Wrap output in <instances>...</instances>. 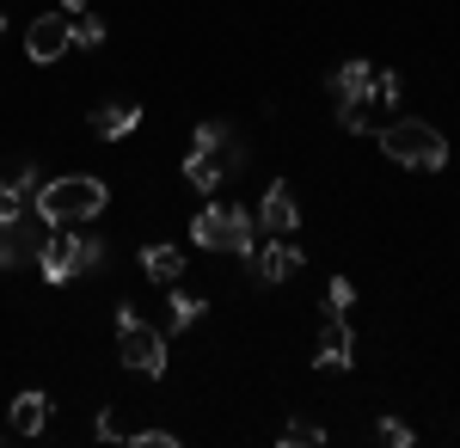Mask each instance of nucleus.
Returning <instances> with one entry per match:
<instances>
[{"mask_svg": "<svg viewBox=\"0 0 460 448\" xmlns=\"http://www.w3.org/2000/svg\"><path fill=\"white\" fill-rule=\"evenodd\" d=\"M123 443H136V448H178L172 430H136V436H123Z\"/></svg>", "mask_w": 460, "mask_h": 448, "instance_id": "nucleus-23", "label": "nucleus"}, {"mask_svg": "<svg viewBox=\"0 0 460 448\" xmlns=\"http://www.w3.org/2000/svg\"><path fill=\"white\" fill-rule=\"evenodd\" d=\"M184 178H190V184H197V191H221V178H227V166H221V160H209V154H197V148H190V154H184Z\"/></svg>", "mask_w": 460, "mask_h": 448, "instance_id": "nucleus-15", "label": "nucleus"}, {"mask_svg": "<svg viewBox=\"0 0 460 448\" xmlns=\"http://www.w3.org/2000/svg\"><path fill=\"white\" fill-rule=\"evenodd\" d=\"M381 154H387L393 166H405V173H442L448 166V141L436 136L429 123H381Z\"/></svg>", "mask_w": 460, "mask_h": 448, "instance_id": "nucleus-2", "label": "nucleus"}, {"mask_svg": "<svg viewBox=\"0 0 460 448\" xmlns=\"http://www.w3.org/2000/svg\"><path fill=\"white\" fill-rule=\"evenodd\" d=\"M332 99H338V123H344L350 136L375 130V117H368V99H375V68H368L362 56H350L344 68L332 74Z\"/></svg>", "mask_w": 460, "mask_h": 448, "instance_id": "nucleus-5", "label": "nucleus"}, {"mask_svg": "<svg viewBox=\"0 0 460 448\" xmlns=\"http://www.w3.org/2000/svg\"><path fill=\"white\" fill-rule=\"evenodd\" d=\"M375 430H381V443H393V448H411V424H399V417H381Z\"/></svg>", "mask_w": 460, "mask_h": 448, "instance_id": "nucleus-22", "label": "nucleus"}, {"mask_svg": "<svg viewBox=\"0 0 460 448\" xmlns=\"http://www.w3.org/2000/svg\"><path fill=\"white\" fill-rule=\"evenodd\" d=\"M399 93H405V80H399V74H393V68H387V74L375 68V99H387V104H393V99H399Z\"/></svg>", "mask_w": 460, "mask_h": 448, "instance_id": "nucleus-24", "label": "nucleus"}, {"mask_svg": "<svg viewBox=\"0 0 460 448\" xmlns=\"http://www.w3.org/2000/svg\"><path fill=\"white\" fill-rule=\"evenodd\" d=\"M93 430H99V443H123V430H117V417H111V412H99Z\"/></svg>", "mask_w": 460, "mask_h": 448, "instance_id": "nucleus-25", "label": "nucleus"}, {"mask_svg": "<svg viewBox=\"0 0 460 448\" xmlns=\"http://www.w3.org/2000/svg\"><path fill=\"white\" fill-rule=\"evenodd\" d=\"M252 258H258V282H288V276L301 271V246H288V234H277L270 246H258Z\"/></svg>", "mask_w": 460, "mask_h": 448, "instance_id": "nucleus-9", "label": "nucleus"}, {"mask_svg": "<svg viewBox=\"0 0 460 448\" xmlns=\"http://www.w3.org/2000/svg\"><path fill=\"white\" fill-rule=\"evenodd\" d=\"M319 308H325V319H344V313L356 308V282H350V276H332V282H325V301H319Z\"/></svg>", "mask_w": 460, "mask_h": 448, "instance_id": "nucleus-18", "label": "nucleus"}, {"mask_svg": "<svg viewBox=\"0 0 460 448\" xmlns=\"http://www.w3.org/2000/svg\"><path fill=\"white\" fill-rule=\"evenodd\" d=\"M74 49V19L68 13H43L31 31H25V56L31 62H56V56H68Z\"/></svg>", "mask_w": 460, "mask_h": 448, "instance_id": "nucleus-6", "label": "nucleus"}, {"mask_svg": "<svg viewBox=\"0 0 460 448\" xmlns=\"http://www.w3.org/2000/svg\"><path fill=\"white\" fill-rule=\"evenodd\" d=\"M37 221H49V228H74V221H99L111 203V184L105 178H86V173H62L49 178V184H37Z\"/></svg>", "mask_w": 460, "mask_h": 448, "instance_id": "nucleus-1", "label": "nucleus"}, {"mask_svg": "<svg viewBox=\"0 0 460 448\" xmlns=\"http://www.w3.org/2000/svg\"><path fill=\"white\" fill-rule=\"evenodd\" d=\"M25 197H37V166H19V173L0 178V228L25 221Z\"/></svg>", "mask_w": 460, "mask_h": 448, "instance_id": "nucleus-11", "label": "nucleus"}, {"mask_svg": "<svg viewBox=\"0 0 460 448\" xmlns=\"http://www.w3.org/2000/svg\"><path fill=\"white\" fill-rule=\"evenodd\" d=\"M203 313H209V308H203L197 295H184V289H178V282H172V326H178V332H190V326H197Z\"/></svg>", "mask_w": 460, "mask_h": 448, "instance_id": "nucleus-20", "label": "nucleus"}, {"mask_svg": "<svg viewBox=\"0 0 460 448\" xmlns=\"http://www.w3.org/2000/svg\"><path fill=\"white\" fill-rule=\"evenodd\" d=\"M62 240H68V271L74 276L105 264V240H93V234H62Z\"/></svg>", "mask_w": 460, "mask_h": 448, "instance_id": "nucleus-16", "label": "nucleus"}, {"mask_svg": "<svg viewBox=\"0 0 460 448\" xmlns=\"http://www.w3.org/2000/svg\"><path fill=\"white\" fill-rule=\"evenodd\" d=\"M105 43V25L93 13H74V49H99Z\"/></svg>", "mask_w": 460, "mask_h": 448, "instance_id": "nucleus-21", "label": "nucleus"}, {"mask_svg": "<svg viewBox=\"0 0 460 448\" xmlns=\"http://www.w3.org/2000/svg\"><path fill=\"white\" fill-rule=\"evenodd\" d=\"M142 271H147V282L172 289L178 271H184V252H178V246H147V252H142Z\"/></svg>", "mask_w": 460, "mask_h": 448, "instance_id": "nucleus-13", "label": "nucleus"}, {"mask_svg": "<svg viewBox=\"0 0 460 448\" xmlns=\"http://www.w3.org/2000/svg\"><path fill=\"white\" fill-rule=\"evenodd\" d=\"M258 228H270V234H295V228H301V209H295V191H288V184H270V191H264Z\"/></svg>", "mask_w": 460, "mask_h": 448, "instance_id": "nucleus-10", "label": "nucleus"}, {"mask_svg": "<svg viewBox=\"0 0 460 448\" xmlns=\"http://www.w3.org/2000/svg\"><path fill=\"white\" fill-rule=\"evenodd\" d=\"M31 246H37V234L25 228V221H6V228H0V271H13Z\"/></svg>", "mask_w": 460, "mask_h": 448, "instance_id": "nucleus-17", "label": "nucleus"}, {"mask_svg": "<svg viewBox=\"0 0 460 448\" xmlns=\"http://www.w3.org/2000/svg\"><path fill=\"white\" fill-rule=\"evenodd\" d=\"M190 234H197L203 252H240V258H252L258 252V215H246L234 203H209L190 221Z\"/></svg>", "mask_w": 460, "mask_h": 448, "instance_id": "nucleus-3", "label": "nucleus"}, {"mask_svg": "<svg viewBox=\"0 0 460 448\" xmlns=\"http://www.w3.org/2000/svg\"><path fill=\"white\" fill-rule=\"evenodd\" d=\"M136 123H142V111H136L129 99H111V104H99V111H93V136H105V141H123Z\"/></svg>", "mask_w": 460, "mask_h": 448, "instance_id": "nucleus-12", "label": "nucleus"}, {"mask_svg": "<svg viewBox=\"0 0 460 448\" xmlns=\"http://www.w3.org/2000/svg\"><path fill=\"white\" fill-rule=\"evenodd\" d=\"M197 154H209V160H221L227 173H240L246 166V141L234 136V123H197V141H190Z\"/></svg>", "mask_w": 460, "mask_h": 448, "instance_id": "nucleus-8", "label": "nucleus"}, {"mask_svg": "<svg viewBox=\"0 0 460 448\" xmlns=\"http://www.w3.org/2000/svg\"><path fill=\"white\" fill-rule=\"evenodd\" d=\"M117 363H123L129 375H147V381L166 375V338H160L147 319H136L129 301L117 308Z\"/></svg>", "mask_w": 460, "mask_h": 448, "instance_id": "nucleus-4", "label": "nucleus"}, {"mask_svg": "<svg viewBox=\"0 0 460 448\" xmlns=\"http://www.w3.org/2000/svg\"><path fill=\"white\" fill-rule=\"evenodd\" d=\"M325 443V430H319L314 417H288V430H283V448H319Z\"/></svg>", "mask_w": 460, "mask_h": 448, "instance_id": "nucleus-19", "label": "nucleus"}, {"mask_svg": "<svg viewBox=\"0 0 460 448\" xmlns=\"http://www.w3.org/2000/svg\"><path fill=\"white\" fill-rule=\"evenodd\" d=\"M350 363H356V332L344 326V319H325V326H319L314 369H325V375H344Z\"/></svg>", "mask_w": 460, "mask_h": 448, "instance_id": "nucleus-7", "label": "nucleus"}, {"mask_svg": "<svg viewBox=\"0 0 460 448\" xmlns=\"http://www.w3.org/2000/svg\"><path fill=\"white\" fill-rule=\"evenodd\" d=\"M62 6H68V13H80V6H86V0H62Z\"/></svg>", "mask_w": 460, "mask_h": 448, "instance_id": "nucleus-26", "label": "nucleus"}, {"mask_svg": "<svg viewBox=\"0 0 460 448\" xmlns=\"http://www.w3.org/2000/svg\"><path fill=\"white\" fill-rule=\"evenodd\" d=\"M13 424H19V436H43L49 399H43V393H19V399H13Z\"/></svg>", "mask_w": 460, "mask_h": 448, "instance_id": "nucleus-14", "label": "nucleus"}]
</instances>
